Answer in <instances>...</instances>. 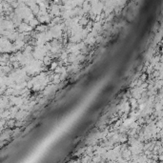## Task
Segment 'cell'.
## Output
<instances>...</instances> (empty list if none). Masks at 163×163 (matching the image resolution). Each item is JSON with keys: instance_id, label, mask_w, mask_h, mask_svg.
<instances>
[{"instance_id": "6da1fadb", "label": "cell", "mask_w": 163, "mask_h": 163, "mask_svg": "<svg viewBox=\"0 0 163 163\" xmlns=\"http://www.w3.org/2000/svg\"><path fill=\"white\" fill-rule=\"evenodd\" d=\"M54 1H59V0H54Z\"/></svg>"}]
</instances>
